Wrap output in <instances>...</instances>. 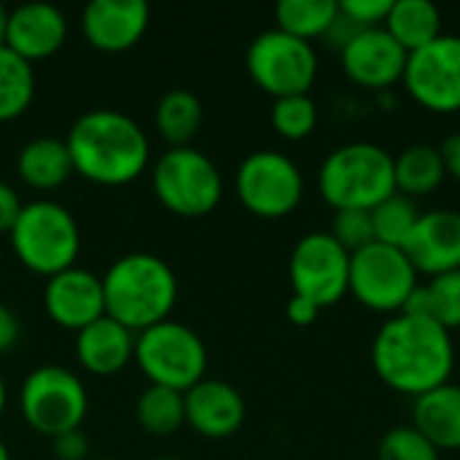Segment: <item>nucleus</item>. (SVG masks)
Returning <instances> with one entry per match:
<instances>
[{
	"label": "nucleus",
	"mask_w": 460,
	"mask_h": 460,
	"mask_svg": "<svg viewBox=\"0 0 460 460\" xmlns=\"http://www.w3.org/2000/svg\"><path fill=\"white\" fill-rule=\"evenodd\" d=\"M75 358L89 375H119L129 361H135V334L102 315L75 334Z\"/></svg>",
	"instance_id": "nucleus-20"
},
{
	"label": "nucleus",
	"mask_w": 460,
	"mask_h": 460,
	"mask_svg": "<svg viewBox=\"0 0 460 460\" xmlns=\"http://www.w3.org/2000/svg\"><path fill=\"white\" fill-rule=\"evenodd\" d=\"M51 450L57 460H86L89 458V439L81 429L59 434L51 439Z\"/></svg>",
	"instance_id": "nucleus-35"
},
{
	"label": "nucleus",
	"mask_w": 460,
	"mask_h": 460,
	"mask_svg": "<svg viewBox=\"0 0 460 460\" xmlns=\"http://www.w3.org/2000/svg\"><path fill=\"white\" fill-rule=\"evenodd\" d=\"M394 0H340V11L361 27H383Z\"/></svg>",
	"instance_id": "nucleus-34"
},
{
	"label": "nucleus",
	"mask_w": 460,
	"mask_h": 460,
	"mask_svg": "<svg viewBox=\"0 0 460 460\" xmlns=\"http://www.w3.org/2000/svg\"><path fill=\"white\" fill-rule=\"evenodd\" d=\"M442 453L410 423L383 434L377 445V460H439Z\"/></svg>",
	"instance_id": "nucleus-32"
},
{
	"label": "nucleus",
	"mask_w": 460,
	"mask_h": 460,
	"mask_svg": "<svg viewBox=\"0 0 460 460\" xmlns=\"http://www.w3.org/2000/svg\"><path fill=\"white\" fill-rule=\"evenodd\" d=\"M22 199L16 194L13 186H8L5 181H0V232H11L19 213H22Z\"/></svg>",
	"instance_id": "nucleus-37"
},
{
	"label": "nucleus",
	"mask_w": 460,
	"mask_h": 460,
	"mask_svg": "<svg viewBox=\"0 0 460 460\" xmlns=\"http://www.w3.org/2000/svg\"><path fill=\"white\" fill-rule=\"evenodd\" d=\"M137 426L151 437H172L186 426V410H183V394L164 388V385H148L135 404Z\"/></svg>",
	"instance_id": "nucleus-28"
},
{
	"label": "nucleus",
	"mask_w": 460,
	"mask_h": 460,
	"mask_svg": "<svg viewBox=\"0 0 460 460\" xmlns=\"http://www.w3.org/2000/svg\"><path fill=\"white\" fill-rule=\"evenodd\" d=\"M97 460H111V458H97Z\"/></svg>",
	"instance_id": "nucleus-45"
},
{
	"label": "nucleus",
	"mask_w": 460,
	"mask_h": 460,
	"mask_svg": "<svg viewBox=\"0 0 460 460\" xmlns=\"http://www.w3.org/2000/svg\"><path fill=\"white\" fill-rule=\"evenodd\" d=\"M135 364L148 377V385L186 394L205 380L208 348L194 329L167 318L135 337Z\"/></svg>",
	"instance_id": "nucleus-7"
},
{
	"label": "nucleus",
	"mask_w": 460,
	"mask_h": 460,
	"mask_svg": "<svg viewBox=\"0 0 460 460\" xmlns=\"http://www.w3.org/2000/svg\"><path fill=\"white\" fill-rule=\"evenodd\" d=\"M369 213H372V224H375V240L383 245H394V248H404L407 237L412 234L415 224L423 216L418 202L399 191L385 197Z\"/></svg>",
	"instance_id": "nucleus-30"
},
{
	"label": "nucleus",
	"mask_w": 460,
	"mask_h": 460,
	"mask_svg": "<svg viewBox=\"0 0 460 460\" xmlns=\"http://www.w3.org/2000/svg\"><path fill=\"white\" fill-rule=\"evenodd\" d=\"M345 75L364 89H391L404 78L410 54L388 35L385 27L361 30L342 51Z\"/></svg>",
	"instance_id": "nucleus-14"
},
{
	"label": "nucleus",
	"mask_w": 460,
	"mask_h": 460,
	"mask_svg": "<svg viewBox=\"0 0 460 460\" xmlns=\"http://www.w3.org/2000/svg\"><path fill=\"white\" fill-rule=\"evenodd\" d=\"M43 307L57 326L78 334L81 329L105 315L102 278H97L89 270L70 267L46 280Z\"/></svg>",
	"instance_id": "nucleus-15"
},
{
	"label": "nucleus",
	"mask_w": 460,
	"mask_h": 460,
	"mask_svg": "<svg viewBox=\"0 0 460 460\" xmlns=\"http://www.w3.org/2000/svg\"><path fill=\"white\" fill-rule=\"evenodd\" d=\"M105 315L140 334L170 318L178 302L172 267L154 253H127L102 275Z\"/></svg>",
	"instance_id": "nucleus-3"
},
{
	"label": "nucleus",
	"mask_w": 460,
	"mask_h": 460,
	"mask_svg": "<svg viewBox=\"0 0 460 460\" xmlns=\"http://www.w3.org/2000/svg\"><path fill=\"white\" fill-rule=\"evenodd\" d=\"M22 337V323L16 318V313L5 305H0V356L3 353H11L16 348Z\"/></svg>",
	"instance_id": "nucleus-38"
},
{
	"label": "nucleus",
	"mask_w": 460,
	"mask_h": 460,
	"mask_svg": "<svg viewBox=\"0 0 460 460\" xmlns=\"http://www.w3.org/2000/svg\"><path fill=\"white\" fill-rule=\"evenodd\" d=\"M412 426L439 450H460V385L445 383L415 399Z\"/></svg>",
	"instance_id": "nucleus-21"
},
{
	"label": "nucleus",
	"mask_w": 460,
	"mask_h": 460,
	"mask_svg": "<svg viewBox=\"0 0 460 460\" xmlns=\"http://www.w3.org/2000/svg\"><path fill=\"white\" fill-rule=\"evenodd\" d=\"M329 234L353 256L364 248H369L375 240V224L369 210H334Z\"/></svg>",
	"instance_id": "nucleus-33"
},
{
	"label": "nucleus",
	"mask_w": 460,
	"mask_h": 460,
	"mask_svg": "<svg viewBox=\"0 0 460 460\" xmlns=\"http://www.w3.org/2000/svg\"><path fill=\"white\" fill-rule=\"evenodd\" d=\"M288 278L294 296L326 310L348 294L350 253L329 232H310L291 251Z\"/></svg>",
	"instance_id": "nucleus-12"
},
{
	"label": "nucleus",
	"mask_w": 460,
	"mask_h": 460,
	"mask_svg": "<svg viewBox=\"0 0 460 460\" xmlns=\"http://www.w3.org/2000/svg\"><path fill=\"white\" fill-rule=\"evenodd\" d=\"M445 162L437 146L415 143L407 146L399 156H394V181L396 191L404 197H426L434 194L445 183Z\"/></svg>",
	"instance_id": "nucleus-24"
},
{
	"label": "nucleus",
	"mask_w": 460,
	"mask_h": 460,
	"mask_svg": "<svg viewBox=\"0 0 460 460\" xmlns=\"http://www.w3.org/2000/svg\"><path fill=\"white\" fill-rule=\"evenodd\" d=\"M439 154H442L447 178H456L460 183V132H453V135H447V137L442 140Z\"/></svg>",
	"instance_id": "nucleus-39"
},
{
	"label": "nucleus",
	"mask_w": 460,
	"mask_h": 460,
	"mask_svg": "<svg viewBox=\"0 0 460 460\" xmlns=\"http://www.w3.org/2000/svg\"><path fill=\"white\" fill-rule=\"evenodd\" d=\"M67 38V19L51 3H24L8 16L5 46L30 65L62 49Z\"/></svg>",
	"instance_id": "nucleus-19"
},
{
	"label": "nucleus",
	"mask_w": 460,
	"mask_h": 460,
	"mask_svg": "<svg viewBox=\"0 0 460 460\" xmlns=\"http://www.w3.org/2000/svg\"><path fill=\"white\" fill-rule=\"evenodd\" d=\"M404 313L431 318L450 334L460 329V270L429 278L426 283H420L412 291Z\"/></svg>",
	"instance_id": "nucleus-25"
},
{
	"label": "nucleus",
	"mask_w": 460,
	"mask_h": 460,
	"mask_svg": "<svg viewBox=\"0 0 460 460\" xmlns=\"http://www.w3.org/2000/svg\"><path fill=\"white\" fill-rule=\"evenodd\" d=\"M5 399H8V391H5V380H3V375H0V418H3V412H5Z\"/></svg>",
	"instance_id": "nucleus-42"
},
{
	"label": "nucleus",
	"mask_w": 460,
	"mask_h": 460,
	"mask_svg": "<svg viewBox=\"0 0 460 460\" xmlns=\"http://www.w3.org/2000/svg\"><path fill=\"white\" fill-rule=\"evenodd\" d=\"M361 30H369V27H361V24H356L350 16H345L342 11L337 13V19L332 22V27H329V32L323 35V40L332 46V49H337V51H342Z\"/></svg>",
	"instance_id": "nucleus-36"
},
{
	"label": "nucleus",
	"mask_w": 460,
	"mask_h": 460,
	"mask_svg": "<svg viewBox=\"0 0 460 460\" xmlns=\"http://www.w3.org/2000/svg\"><path fill=\"white\" fill-rule=\"evenodd\" d=\"M73 172L100 186L137 181L151 159L143 127L116 108H94L78 116L65 137Z\"/></svg>",
	"instance_id": "nucleus-2"
},
{
	"label": "nucleus",
	"mask_w": 460,
	"mask_h": 460,
	"mask_svg": "<svg viewBox=\"0 0 460 460\" xmlns=\"http://www.w3.org/2000/svg\"><path fill=\"white\" fill-rule=\"evenodd\" d=\"M186 426H191L205 439H229L245 423L243 394L224 380H199L183 394Z\"/></svg>",
	"instance_id": "nucleus-18"
},
{
	"label": "nucleus",
	"mask_w": 460,
	"mask_h": 460,
	"mask_svg": "<svg viewBox=\"0 0 460 460\" xmlns=\"http://www.w3.org/2000/svg\"><path fill=\"white\" fill-rule=\"evenodd\" d=\"M340 13V0H280L275 5L278 30L313 43L323 38Z\"/></svg>",
	"instance_id": "nucleus-27"
},
{
	"label": "nucleus",
	"mask_w": 460,
	"mask_h": 460,
	"mask_svg": "<svg viewBox=\"0 0 460 460\" xmlns=\"http://www.w3.org/2000/svg\"><path fill=\"white\" fill-rule=\"evenodd\" d=\"M318 313H321V310H318L313 302L302 299V296H291V299H288V307H286L288 321L296 323V326H310V323L318 318Z\"/></svg>",
	"instance_id": "nucleus-40"
},
{
	"label": "nucleus",
	"mask_w": 460,
	"mask_h": 460,
	"mask_svg": "<svg viewBox=\"0 0 460 460\" xmlns=\"http://www.w3.org/2000/svg\"><path fill=\"white\" fill-rule=\"evenodd\" d=\"M156 129L170 148L189 146L202 127V102L189 89H170L156 102Z\"/></svg>",
	"instance_id": "nucleus-26"
},
{
	"label": "nucleus",
	"mask_w": 460,
	"mask_h": 460,
	"mask_svg": "<svg viewBox=\"0 0 460 460\" xmlns=\"http://www.w3.org/2000/svg\"><path fill=\"white\" fill-rule=\"evenodd\" d=\"M234 189L248 213L259 218H286L305 197V178L291 156L264 148L240 162Z\"/></svg>",
	"instance_id": "nucleus-11"
},
{
	"label": "nucleus",
	"mask_w": 460,
	"mask_h": 460,
	"mask_svg": "<svg viewBox=\"0 0 460 460\" xmlns=\"http://www.w3.org/2000/svg\"><path fill=\"white\" fill-rule=\"evenodd\" d=\"M318 191L332 210H372L396 191L394 154L367 140L340 146L318 170Z\"/></svg>",
	"instance_id": "nucleus-4"
},
{
	"label": "nucleus",
	"mask_w": 460,
	"mask_h": 460,
	"mask_svg": "<svg viewBox=\"0 0 460 460\" xmlns=\"http://www.w3.org/2000/svg\"><path fill=\"white\" fill-rule=\"evenodd\" d=\"M35 97V70L8 46H0V121L19 119Z\"/></svg>",
	"instance_id": "nucleus-29"
},
{
	"label": "nucleus",
	"mask_w": 460,
	"mask_h": 460,
	"mask_svg": "<svg viewBox=\"0 0 460 460\" xmlns=\"http://www.w3.org/2000/svg\"><path fill=\"white\" fill-rule=\"evenodd\" d=\"M418 275L437 278L460 270V213L458 210H429L415 224L404 248Z\"/></svg>",
	"instance_id": "nucleus-16"
},
{
	"label": "nucleus",
	"mask_w": 460,
	"mask_h": 460,
	"mask_svg": "<svg viewBox=\"0 0 460 460\" xmlns=\"http://www.w3.org/2000/svg\"><path fill=\"white\" fill-rule=\"evenodd\" d=\"M410 97L431 113L460 111V35L442 32L407 59L402 78Z\"/></svg>",
	"instance_id": "nucleus-13"
},
{
	"label": "nucleus",
	"mask_w": 460,
	"mask_h": 460,
	"mask_svg": "<svg viewBox=\"0 0 460 460\" xmlns=\"http://www.w3.org/2000/svg\"><path fill=\"white\" fill-rule=\"evenodd\" d=\"M19 178L35 191L59 189L73 175V159L59 137H35L19 148L16 156Z\"/></svg>",
	"instance_id": "nucleus-22"
},
{
	"label": "nucleus",
	"mask_w": 460,
	"mask_h": 460,
	"mask_svg": "<svg viewBox=\"0 0 460 460\" xmlns=\"http://www.w3.org/2000/svg\"><path fill=\"white\" fill-rule=\"evenodd\" d=\"M272 129L283 140H305L315 132L318 127V105L310 94H291V97H278L270 111Z\"/></svg>",
	"instance_id": "nucleus-31"
},
{
	"label": "nucleus",
	"mask_w": 460,
	"mask_h": 460,
	"mask_svg": "<svg viewBox=\"0 0 460 460\" xmlns=\"http://www.w3.org/2000/svg\"><path fill=\"white\" fill-rule=\"evenodd\" d=\"M372 367L391 391L418 399L450 383L456 367L453 334L431 318L399 313L375 334Z\"/></svg>",
	"instance_id": "nucleus-1"
},
{
	"label": "nucleus",
	"mask_w": 460,
	"mask_h": 460,
	"mask_svg": "<svg viewBox=\"0 0 460 460\" xmlns=\"http://www.w3.org/2000/svg\"><path fill=\"white\" fill-rule=\"evenodd\" d=\"M383 27L407 54H412L442 35V13L431 0H394Z\"/></svg>",
	"instance_id": "nucleus-23"
},
{
	"label": "nucleus",
	"mask_w": 460,
	"mask_h": 460,
	"mask_svg": "<svg viewBox=\"0 0 460 460\" xmlns=\"http://www.w3.org/2000/svg\"><path fill=\"white\" fill-rule=\"evenodd\" d=\"M151 183L159 202L181 218H202L224 197L221 170L208 154L191 146L164 151L151 170Z\"/></svg>",
	"instance_id": "nucleus-6"
},
{
	"label": "nucleus",
	"mask_w": 460,
	"mask_h": 460,
	"mask_svg": "<svg viewBox=\"0 0 460 460\" xmlns=\"http://www.w3.org/2000/svg\"><path fill=\"white\" fill-rule=\"evenodd\" d=\"M148 19L143 0H92L81 13V30L97 51L121 54L146 35Z\"/></svg>",
	"instance_id": "nucleus-17"
},
{
	"label": "nucleus",
	"mask_w": 460,
	"mask_h": 460,
	"mask_svg": "<svg viewBox=\"0 0 460 460\" xmlns=\"http://www.w3.org/2000/svg\"><path fill=\"white\" fill-rule=\"evenodd\" d=\"M420 275L402 248L372 243L369 248L350 256L348 294L356 296L372 313L399 315L404 313L412 291L420 286Z\"/></svg>",
	"instance_id": "nucleus-10"
},
{
	"label": "nucleus",
	"mask_w": 460,
	"mask_h": 460,
	"mask_svg": "<svg viewBox=\"0 0 460 460\" xmlns=\"http://www.w3.org/2000/svg\"><path fill=\"white\" fill-rule=\"evenodd\" d=\"M0 460H11V453H8L5 442H0Z\"/></svg>",
	"instance_id": "nucleus-43"
},
{
	"label": "nucleus",
	"mask_w": 460,
	"mask_h": 460,
	"mask_svg": "<svg viewBox=\"0 0 460 460\" xmlns=\"http://www.w3.org/2000/svg\"><path fill=\"white\" fill-rule=\"evenodd\" d=\"M8 237L16 259L46 280L75 267L81 251V229L73 213L51 199L24 205Z\"/></svg>",
	"instance_id": "nucleus-5"
},
{
	"label": "nucleus",
	"mask_w": 460,
	"mask_h": 460,
	"mask_svg": "<svg viewBox=\"0 0 460 460\" xmlns=\"http://www.w3.org/2000/svg\"><path fill=\"white\" fill-rule=\"evenodd\" d=\"M159 460H183V458H159Z\"/></svg>",
	"instance_id": "nucleus-44"
},
{
	"label": "nucleus",
	"mask_w": 460,
	"mask_h": 460,
	"mask_svg": "<svg viewBox=\"0 0 460 460\" xmlns=\"http://www.w3.org/2000/svg\"><path fill=\"white\" fill-rule=\"evenodd\" d=\"M8 16H11V11L0 3V46H5V35H8Z\"/></svg>",
	"instance_id": "nucleus-41"
},
{
	"label": "nucleus",
	"mask_w": 460,
	"mask_h": 460,
	"mask_svg": "<svg viewBox=\"0 0 460 460\" xmlns=\"http://www.w3.org/2000/svg\"><path fill=\"white\" fill-rule=\"evenodd\" d=\"M19 404L27 426L35 434L54 439L81 429L89 410V396L84 383L70 369L43 364L27 375Z\"/></svg>",
	"instance_id": "nucleus-8"
},
{
	"label": "nucleus",
	"mask_w": 460,
	"mask_h": 460,
	"mask_svg": "<svg viewBox=\"0 0 460 460\" xmlns=\"http://www.w3.org/2000/svg\"><path fill=\"white\" fill-rule=\"evenodd\" d=\"M245 67L251 81L275 100L310 94L318 75V54L313 43L275 27L251 40L245 51Z\"/></svg>",
	"instance_id": "nucleus-9"
}]
</instances>
